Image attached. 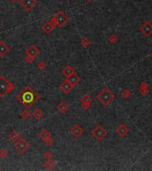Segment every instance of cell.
Returning <instances> with one entry per match:
<instances>
[{"mask_svg":"<svg viewBox=\"0 0 152 171\" xmlns=\"http://www.w3.org/2000/svg\"><path fill=\"white\" fill-rule=\"evenodd\" d=\"M16 99L25 108L28 109L39 100V95L33 90L30 86H26L16 96Z\"/></svg>","mask_w":152,"mask_h":171,"instance_id":"obj_1","label":"cell"},{"mask_svg":"<svg viewBox=\"0 0 152 171\" xmlns=\"http://www.w3.org/2000/svg\"><path fill=\"white\" fill-rule=\"evenodd\" d=\"M96 98L103 106H108L115 99V95L111 93V91L108 87H104L96 95Z\"/></svg>","mask_w":152,"mask_h":171,"instance_id":"obj_2","label":"cell"},{"mask_svg":"<svg viewBox=\"0 0 152 171\" xmlns=\"http://www.w3.org/2000/svg\"><path fill=\"white\" fill-rule=\"evenodd\" d=\"M14 87V85L5 76H0V97H5L7 94L13 90Z\"/></svg>","mask_w":152,"mask_h":171,"instance_id":"obj_3","label":"cell"},{"mask_svg":"<svg viewBox=\"0 0 152 171\" xmlns=\"http://www.w3.org/2000/svg\"><path fill=\"white\" fill-rule=\"evenodd\" d=\"M51 21H52L55 26L59 27V28H62L69 21V17L64 12L59 11L52 17Z\"/></svg>","mask_w":152,"mask_h":171,"instance_id":"obj_4","label":"cell"},{"mask_svg":"<svg viewBox=\"0 0 152 171\" xmlns=\"http://www.w3.org/2000/svg\"><path fill=\"white\" fill-rule=\"evenodd\" d=\"M91 134H92V136L96 141L100 142V141H102L107 136L108 132L102 126H97V127H95L92 130Z\"/></svg>","mask_w":152,"mask_h":171,"instance_id":"obj_5","label":"cell"},{"mask_svg":"<svg viewBox=\"0 0 152 171\" xmlns=\"http://www.w3.org/2000/svg\"><path fill=\"white\" fill-rule=\"evenodd\" d=\"M30 147V144H28L24 138H19L15 143H14V148L18 151L20 153H25L28 148Z\"/></svg>","mask_w":152,"mask_h":171,"instance_id":"obj_6","label":"cell"},{"mask_svg":"<svg viewBox=\"0 0 152 171\" xmlns=\"http://www.w3.org/2000/svg\"><path fill=\"white\" fill-rule=\"evenodd\" d=\"M38 136L44 141L47 146H52L54 144V140L52 138V135L46 128L42 129L38 134Z\"/></svg>","mask_w":152,"mask_h":171,"instance_id":"obj_7","label":"cell"},{"mask_svg":"<svg viewBox=\"0 0 152 171\" xmlns=\"http://www.w3.org/2000/svg\"><path fill=\"white\" fill-rule=\"evenodd\" d=\"M139 31L141 32V34L144 37L149 38V37L152 34V23L149 21H144L143 23L139 27Z\"/></svg>","mask_w":152,"mask_h":171,"instance_id":"obj_8","label":"cell"},{"mask_svg":"<svg viewBox=\"0 0 152 171\" xmlns=\"http://www.w3.org/2000/svg\"><path fill=\"white\" fill-rule=\"evenodd\" d=\"M37 0H20V5L23 7L26 11H31L37 5Z\"/></svg>","mask_w":152,"mask_h":171,"instance_id":"obj_9","label":"cell"},{"mask_svg":"<svg viewBox=\"0 0 152 171\" xmlns=\"http://www.w3.org/2000/svg\"><path fill=\"white\" fill-rule=\"evenodd\" d=\"M129 132H130V129L126 124H120L118 127L116 128V133H117L120 137L126 136L129 134Z\"/></svg>","mask_w":152,"mask_h":171,"instance_id":"obj_10","label":"cell"},{"mask_svg":"<svg viewBox=\"0 0 152 171\" xmlns=\"http://www.w3.org/2000/svg\"><path fill=\"white\" fill-rule=\"evenodd\" d=\"M70 134L74 137L78 138V137H80L83 135V134H84V128L82 127H80V126H79L78 124H75L73 127L71 128V129H70Z\"/></svg>","mask_w":152,"mask_h":171,"instance_id":"obj_11","label":"cell"},{"mask_svg":"<svg viewBox=\"0 0 152 171\" xmlns=\"http://www.w3.org/2000/svg\"><path fill=\"white\" fill-rule=\"evenodd\" d=\"M26 55H30L31 57L33 58H36L39 54H40V51L38 50V48L34 46V45H31V46L28 47L27 49H26Z\"/></svg>","mask_w":152,"mask_h":171,"instance_id":"obj_12","label":"cell"},{"mask_svg":"<svg viewBox=\"0 0 152 171\" xmlns=\"http://www.w3.org/2000/svg\"><path fill=\"white\" fill-rule=\"evenodd\" d=\"M66 80L72 86L75 87L79 82H80V77H79L78 75H77L76 72H75L73 74H71V75L69 76L68 78H66Z\"/></svg>","mask_w":152,"mask_h":171,"instance_id":"obj_13","label":"cell"},{"mask_svg":"<svg viewBox=\"0 0 152 171\" xmlns=\"http://www.w3.org/2000/svg\"><path fill=\"white\" fill-rule=\"evenodd\" d=\"M56 26L53 23L52 21H47V22H46V23H44L42 25V27H41V29H42V31H44L45 33H46V34H50L51 32H52L54 29V28H55Z\"/></svg>","mask_w":152,"mask_h":171,"instance_id":"obj_14","label":"cell"},{"mask_svg":"<svg viewBox=\"0 0 152 171\" xmlns=\"http://www.w3.org/2000/svg\"><path fill=\"white\" fill-rule=\"evenodd\" d=\"M139 90H140V93L141 94L142 96H147L149 94V84L146 82V81H142V82L140 83Z\"/></svg>","mask_w":152,"mask_h":171,"instance_id":"obj_15","label":"cell"},{"mask_svg":"<svg viewBox=\"0 0 152 171\" xmlns=\"http://www.w3.org/2000/svg\"><path fill=\"white\" fill-rule=\"evenodd\" d=\"M72 88H73V86H72L66 79L60 85V89L64 94H69L72 90Z\"/></svg>","mask_w":152,"mask_h":171,"instance_id":"obj_16","label":"cell"},{"mask_svg":"<svg viewBox=\"0 0 152 171\" xmlns=\"http://www.w3.org/2000/svg\"><path fill=\"white\" fill-rule=\"evenodd\" d=\"M10 51L9 47L4 41H0V57L5 56Z\"/></svg>","mask_w":152,"mask_h":171,"instance_id":"obj_17","label":"cell"},{"mask_svg":"<svg viewBox=\"0 0 152 171\" xmlns=\"http://www.w3.org/2000/svg\"><path fill=\"white\" fill-rule=\"evenodd\" d=\"M61 72H62V74H63V75H64L65 77L68 78L69 76L71 75V74L75 73V70H74V68H73L72 66L68 65V66H66V67H64V68L62 69V71H61Z\"/></svg>","mask_w":152,"mask_h":171,"instance_id":"obj_18","label":"cell"},{"mask_svg":"<svg viewBox=\"0 0 152 171\" xmlns=\"http://www.w3.org/2000/svg\"><path fill=\"white\" fill-rule=\"evenodd\" d=\"M69 106L68 105V103L65 102H60V104L57 106V110H59L61 113H62V114L66 113L67 111L69 110Z\"/></svg>","mask_w":152,"mask_h":171,"instance_id":"obj_19","label":"cell"},{"mask_svg":"<svg viewBox=\"0 0 152 171\" xmlns=\"http://www.w3.org/2000/svg\"><path fill=\"white\" fill-rule=\"evenodd\" d=\"M20 137V133L18 131H16V130H13L8 135L9 141H11V142H13V143H15Z\"/></svg>","mask_w":152,"mask_h":171,"instance_id":"obj_20","label":"cell"},{"mask_svg":"<svg viewBox=\"0 0 152 171\" xmlns=\"http://www.w3.org/2000/svg\"><path fill=\"white\" fill-rule=\"evenodd\" d=\"M31 115L33 116V118H35V120H40L41 118H43V116H44V113H43V111L40 110V109H36L33 112L31 113Z\"/></svg>","mask_w":152,"mask_h":171,"instance_id":"obj_21","label":"cell"},{"mask_svg":"<svg viewBox=\"0 0 152 171\" xmlns=\"http://www.w3.org/2000/svg\"><path fill=\"white\" fill-rule=\"evenodd\" d=\"M120 94L123 99H128L130 96L132 95V92L130 91L128 88H124V89H122Z\"/></svg>","mask_w":152,"mask_h":171,"instance_id":"obj_22","label":"cell"},{"mask_svg":"<svg viewBox=\"0 0 152 171\" xmlns=\"http://www.w3.org/2000/svg\"><path fill=\"white\" fill-rule=\"evenodd\" d=\"M20 116L21 118H23V120H28V118H30V117L31 116V113L30 112V110H28V109L25 108V110H23L20 113Z\"/></svg>","mask_w":152,"mask_h":171,"instance_id":"obj_23","label":"cell"},{"mask_svg":"<svg viewBox=\"0 0 152 171\" xmlns=\"http://www.w3.org/2000/svg\"><path fill=\"white\" fill-rule=\"evenodd\" d=\"M55 165H56L55 161H54V160H53L52 159H51V160H47V161L46 162V164H45V166H46V169H49V170H52V169H54V168H55Z\"/></svg>","mask_w":152,"mask_h":171,"instance_id":"obj_24","label":"cell"},{"mask_svg":"<svg viewBox=\"0 0 152 171\" xmlns=\"http://www.w3.org/2000/svg\"><path fill=\"white\" fill-rule=\"evenodd\" d=\"M80 44H81V46L84 48H88L91 46V41L87 38H83L82 40H81V42H80Z\"/></svg>","mask_w":152,"mask_h":171,"instance_id":"obj_25","label":"cell"},{"mask_svg":"<svg viewBox=\"0 0 152 171\" xmlns=\"http://www.w3.org/2000/svg\"><path fill=\"white\" fill-rule=\"evenodd\" d=\"M80 101H81V102H88V103H91L93 102V98L91 97V96L88 94H84L82 97L80 98Z\"/></svg>","mask_w":152,"mask_h":171,"instance_id":"obj_26","label":"cell"},{"mask_svg":"<svg viewBox=\"0 0 152 171\" xmlns=\"http://www.w3.org/2000/svg\"><path fill=\"white\" fill-rule=\"evenodd\" d=\"M108 42H110L111 44H116L118 41V37L116 35V34H112L108 37Z\"/></svg>","mask_w":152,"mask_h":171,"instance_id":"obj_27","label":"cell"},{"mask_svg":"<svg viewBox=\"0 0 152 171\" xmlns=\"http://www.w3.org/2000/svg\"><path fill=\"white\" fill-rule=\"evenodd\" d=\"M38 68L40 70V71H44V70H46V63H45V62H39L38 63Z\"/></svg>","mask_w":152,"mask_h":171,"instance_id":"obj_28","label":"cell"},{"mask_svg":"<svg viewBox=\"0 0 152 171\" xmlns=\"http://www.w3.org/2000/svg\"><path fill=\"white\" fill-rule=\"evenodd\" d=\"M7 155H8V152H7L5 149H4V148L0 149V158H1V159H5Z\"/></svg>","mask_w":152,"mask_h":171,"instance_id":"obj_29","label":"cell"},{"mask_svg":"<svg viewBox=\"0 0 152 171\" xmlns=\"http://www.w3.org/2000/svg\"><path fill=\"white\" fill-rule=\"evenodd\" d=\"M44 156L46 160H51V159H53V152L51 151H46L44 153Z\"/></svg>","mask_w":152,"mask_h":171,"instance_id":"obj_30","label":"cell"},{"mask_svg":"<svg viewBox=\"0 0 152 171\" xmlns=\"http://www.w3.org/2000/svg\"><path fill=\"white\" fill-rule=\"evenodd\" d=\"M34 60H35V58L31 57L30 55H26V57H25V62H26L27 63H32L34 62Z\"/></svg>","mask_w":152,"mask_h":171,"instance_id":"obj_31","label":"cell"},{"mask_svg":"<svg viewBox=\"0 0 152 171\" xmlns=\"http://www.w3.org/2000/svg\"><path fill=\"white\" fill-rule=\"evenodd\" d=\"M81 106H82L83 110H88V109L91 107V103H88V102H82Z\"/></svg>","mask_w":152,"mask_h":171,"instance_id":"obj_32","label":"cell"},{"mask_svg":"<svg viewBox=\"0 0 152 171\" xmlns=\"http://www.w3.org/2000/svg\"><path fill=\"white\" fill-rule=\"evenodd\" d=\"M10 1H11L12 3H16V2L18 1V0H10Z\"/></svg>","mask_w":152,"mask_h":171,"instance_id":"obj_33","label":"cell"},{"mask_svg":"<svg viewBox=\"0 0 152 171\" xmlns=\"http://www.w3.org/2000/svg\"><path fill=\"white\" fill-rule=\"evenodd\" d=\"M87 2H91V1H93V0H86Z\"/></svg>","mask_w":152,"mask_h":171,"instance_id":"obj_34","label":"cell"},{"mask_svg":"<svg viewBox=\"0 0 152 171\" xmlns=\"http://www.w3.org/2000/svg\"><path fill=\"white\" fill-rule=\"evenodd\" d=\"M150 57H151V59H152V52H151V54H150Z\"/></svg>","mask_w":152,"mask_h":171,"instance_id":"obj_35","label":"cell"},{"mask_svg":"<svg viewBox=\"0 0 152 171\" xmlns=\"http://www.w3.org/2000/svg\"><path fill=\"white\" fill-rule=\"evenodd\" d=\"M0 170H1V168H0Z\"/></svg>","mask_w":152,"mask_h":171,"instance_id":"obj_36","label":"cell"}]
</instances>
